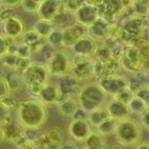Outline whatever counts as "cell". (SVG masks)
Returning a JSON list of instances; mask_svg holds the SVG:
<instances>
[{
    "label": "cell",
    "mask_w": 149,
    "mask_h": 149,
    "mask_svg": "<svg viewBox=\"0 0 149 149\" xmlns=\"http://www.w3.org/2000/svg\"><path fill=\"white\" fill-rule=\"evenodd\" d=\"M61 1H66V0H61Z\"/></svg>",
    "instance_id": "54"
},
{
    "label": "cell",
    "mask_w": 149,
    "mask_h": 149,
    "mask_svg": "<svg viewBox=\"0 0 149 149\" xmlns=\"http://www.w3.org/2000/svg\"><path fill=\"white\" fill-rule=\"evenodd\" d=\"M97 43L93 38H91L88 35H84L74 43V46L70 48L72 50L74 56H85V58H92L95 51Z\"/></svg>",
    "instance_id": "19"
},
{
    "label": "cell",
    "mask_w": 149,
    "mask_h": 149,
    "mask_svg": "<svg viewBox=\"0 0 149 149\" xmlns=\"http://www.w3.org/2000/svg\"><path fill=\"white\" fill-rule=\"evenodd\" d=\"M137 2H140L141 4H143V6H148V2H149V0H136Z\"/></svg>",
    "instance_id": "51"
},
{
    "label": "cell",
    "mask_w": 149,
    "mask_h": 149,
    "mask_svg": "<svg viewBox=\"0 0 149 149\" xmlns=\"http://www.w3.org/2000/svg\"><path fill=\"white\" fill-rule=\"evenodd\" d=\"M61 8H62L61 0H43L38 4L36 14L38 16V19L52 22V19L59 13Z\"/></svg>",
    "instance_id": "16"
},
{
    "label": "cell",
    "mask_w": 149,
    "mask_h": 149,
    "mask_svg": "<svg viewBox=\"0 0 149 149\" xmlns=\"http://www.w3.org/2000/svg\"><path fill=\"white\" fill-rule=\"evenodd\" d=\"M54 29V26L51 22H47L43 19H37L33 26V30L40 35L42 38H46L49 33Z\"/></svg>",
    "instance_id": "28"
},
{
    "label": "cell",
    "mask_w": 149,
    "mask_h": 149,
    "mask_svg": "<svg viewBox=\"0 0 149 149\" xmlns=\"http://www.w3.org/2000/svg\"><path fill=\"white\" fill-rule=\"evenodd\" d=\"M86 34V28L74 22L68 27L62 29V47L63 48H72L79 38Z\"/></svg>",
    "instance_id": "12"
},
{
    "label": "cell",
    "mask_w": 149,
    "mask_h": 149,
    "mask_svg": "<svg viewBox=\"0 0 149 149\" xmlns=\"http://www.w3.org/2000/svg\"><path fill=\"white\" fill-rule=\"evenodd\" d=\"M92 58L95 61L104 62L111 58V48H109V46L107 45H99V46L97 45Z\"/></svg>",
    "instance_id": "30"
},
{
    "label": "cell",
    "mask_w": 149,
    "mask_h": 149,
    "mask_svg": "<svg viewBox=\"0 0 149 149\" xmlns=\"http://www.w3.org/2000/svg\"><path fill=\"white\" fill-rule=\"evenodd\" d=\"M0 2L6 8H14V6H20L22 0H0Z\"/></svg>",
    "instance_id": "46"
},
{
    "label": "cell",
    "mask_w": 149,
    "mask_h": 149,
    "mask_svg": "<svg viewBox=\"0 0 149 149\" xmlns=\"http://www.w3.org/2000/svg\"><path fill=\"white\" fill-rule=\"evenodd\" d=\"M36 99L40 100V102L45 106L58 104V102L61 100V94H60L56 84L52 83L50 81L47 82L46 84H44L43 88L40 92Z\"/></svg>",
    "instance_id": "18"
},
{
    "label": "cell",
    "mask_w": 149,
    "mask_h": 149,
    "mask_svg": "<svg viewBox=\"0 0 149 149\" xmlns=\"http://www.w3.org/2000/svg\"><path fill=\"white\" fill-rule=\"evenodd\" d=\"M68 74L76 78L79 82L92 79L94 77V59L72 56Z\"/></svg>",
    "instance_id": "6"
},
{
    "label": "cell",
    "mask_w": 149,
    "mask_h": 149,
    "mask_svg": "<svg viewBox=\"0 0 149 149\" xmlns=\"http://www.w3.org/2000/svg\"><path fill=\"white\" fill-rule=\"evenodd\" d=\"M134 97H136L139 99L146 103L147 106H149V87L148 84H142L137 87L136 90L133 92Z\"/></svg>",
    "instance_id": "34"
},
{
    "label": "cell",
    "mask_w": 149,
    "mask_h": 149,
    "mask_svg": "<svg viewBox=\"0 0 149 149\" xmlns=\"http://www.w3.org/2000/svg\"><path fill=\"white\" fill-rule=\"evenodd\" d=\"M117 123L118 121L114 120V119H112V118L109 117V118H107L104 121H102L98 127L95 128L94 131H96L97 133H99L100 135H102L103 137L110 136V135H114Z\"/></svg>",
    "instance_id": "25"
},
{
    "label": "cell",
    "mask_w": 149,
    "mask_h": 149,
    "mask_svg": "<svg viewBox=\"0 0 149 149\" xmlns=\"http://www.w3.org/2000/svg\"><path fill=\"white\" fill-rule=\"evenodd\" d=\"M47 108L36 98H28L17 104V119L25 129L38 130L47 120Z\"/></svg>",
    "instance_id": "1"
},
{
    "label": "cell",
    "mask_w": 149,
    "mask_h": 149,
    "mask_svg": "<svg viewBox=\"0 0 149 149\" xmlns=\"http://www.w3.org/2000/svg\"><path fill=\"white\" fill-rule=\"evenodd\" d=\"M104 0H85V3L90 4V6H96V8H99L100 6H102Z\"/></svg>",
    "instance_id": "47"
},
{
    "label": "cell",
    "mask_w": 149,
    "mask_h": 149,
    "mask_svg": "<svg viewBox=\"0 0 149 149\" xmlns=\"http://www.w3.org/2000/svg\"><path fill=\"white\" fill-rule=\"evenodd\" d=\"M128 109H129V112L131 113H133V114H136V115H140L142 112H144L146 109H148L149 106H147L146 103L142 101L141 99L136 98V97H134L129 101V103L127 104Z\"/></svg>",
    "instance_id": "31"
},
{
    "label": "cell",
    "mask_w": 149,
    "mask_h": 149,
    "mask_svg": "<svg viewBox=\"0 0 149 149\" xmlns=\"http://www.w3.org/2000/svg\"><path fill=\"white\" fill-rule=\"evenodd\" d=\"M4 141V135H3V131H2V128L0 127V143Z\"/></svg>",
    "instance_id": "52"
},
{
    "label": "cell",
    "mask_w": 149,
    "mask_h": 149,
    "mask_svg": "<svg viewBox=\"0 0 149 149\" xmlns=\"http://www.w3.org/2000/svg\"><path fill=\"white\" fill-rule=\"evenodd\" d=\"M59 149H80L78 144L74 141H64L61 145H60Z\"/></svg>",
    "instance_id": "45"
},
{
    "label": "cell",
    "mask_w": 149,
    "mask_h": 149,
    "mask_svg": "<svg viewBox=\"0 0 149 149\" xmlns=\"http://www.w3.org/2000/svg\"><path fill=\"white\" fill-rule=\"evenodd\" d=\"M97 82L108 97H114L121 90L129 87V78L120 74L106 76L98 79Z\"/></svg>",
    "instance_id": "8"
},
{
    "label": "cell",
    "mask_w": 149,
    "mask_h": 149,
    "mask_svg": "<svg viewBox=\"0 0 149 149\" xmlns=\"http://www.w3.org/2000/svg\"><path fill=\"white\" fill-rule=\"evenodd\" d=\"M82 143H83L82 149H108L106 137H103L94 130L87 135V137Z\"/></svg>",
    "instance_id": "21"
},
{
    "label": "cell",
    "mask_w": 149,
    "mask_h": 149,
    "mask_svg": "<svg viewBox=\"0 0 149 149\" xmlns=\"http://www.w3.org/2000/svg\"><path fill=\"white\" fill-rule=\"evenodd\" d=\"M35 2H37V3H40V2H42V1H43V0H34Z\"/></svg>",
    "instance_id": "53"
},
{
    "label": "cell",
    "mask_w": 149,
    "mask_h": 149,
    "mask_svg": "<svg viewBox=\"0 0 149 149\" xmlns=\"http://www.w3.org/2000/svg\"><path fill=\"white\" fill-rule=\"evenodd\" d=\"M38 4L40 3L35 2L34 0H22L20 2V6L24 9V11L28 13H36Z\"/></svg>",
    "instance_id": "38"
},
{
    "label": "cell",
    "mask_w": 149,
    "mask_h": 149,
    "mask_svg": "<svg viewBox=\"0 0 149 149\" xmlns=\"http://www.w3.org/2000/svg\"><path fill=\"white\" fill-rule=\"evenodd\" d=\"M3 135H4V140L9 141L11 143L16 144L20 139L24 137L25 133V128L19 124L17 120H14L11 118L6 125H3L2 127Z\"/></svg>",
    "instance_id": "20"
},
{
    "label": "cell",
    "mask_w": 149,
    "mask_h": 149,
    "mask_svg": "<svg viewBox=\"0 0 149 149\" xmlns=\"http://www.w3.org/2000/svg\"><path fill=\"white\" fill-rule=\"evenodd\" d=\"M87 112L83 110L82 108L78 107L76 111L74 112V114L72 116V119H78V120H82V119H86Z\"/></svg>",
    "instance_id": "44"
},
{
    "label": "cell",
    "mask_w": 149,
    "mask_h": 149,
    "mask_svg": "<svg viewBox=\"0 0 149 149\" xmlns=\"http://www.w3.org/2000/svg\"><path fill=\"white\" fill-rule=\"evenodd\" d=\"M104 109L108 112L109 117L114 119L116 121L124 120L126 118L130 117V112L128 109L127 104L114 99V98H110L104 104Z\"/></svg>",
    "instance_id": "17"
},
{
    "label": "cell",
    "mask_w": 149,
    "mask_h": 149,
    "mask_svg": "<svg viewBox=\"0 0 149 149\" xmlns=\"http://www.w3.org/2000/svg\"><path fill=\"white\" fill-rule=\"evenodd\" d=\"M139 116H140L139 124L141 125V127L143 128V129L148 130L149 129V108L145 110L144 112H142Z\"/></svg>",
    "instance_id": "40"
},
{
    "label": "cell",
    "mask_w": 149,
    "mask_h": 149,
    "mask_svg": "<svg viewBox=\"0 0 149 149\" xmlns=\"http://www.w3.org/2000/svg\"><path fill=\"white\" fill-rule=\"evenodd\" d=\"M144 53L140 47L134 44H128L121 49L119 64L130 72H144Z\"/></svg>",
    "instance_id": "4"
},
{
    "label": "cell",
    "mask_w": 149,
    "mask_h": 149,
    "mask_svg": "<svg viewBox=\"0 0 149 149\" xmlns=\"http://www.w3.org/2000/svg\"><path fill=\"white\" fill-rule=\"evenodd\" d=\"M92 131L93 129L86 119H82V120L72 119L68 125L69 136L76 143H82Z\"/></svg>",
    "instance_id": "14"
},
{
    "label": "cell",
    "mask_w": 149,
    "mask_h": 149,
    "mask_svg": "<svg viewBox=\"0 0 149 149\" xmlns=\"http://www.w3.org/2000/svg\"><path fill=\"white\" fill-rule=\"evenodd\" d=\"M98 17H99L98 8L90 6L87 3H84L83 6H81L74 14V22L83 26L85 28L90 27Z\"/></svg>",
    "instance_id": "13"
},
{
    "label": "cell",
    "mask_w": 149,
    "mask_h": 149,
    "mask_svg": "<svg viewBox=\"0 0 149 149\" xmlns=\"http://www.w3.org/2000/svg\"><path fill=\"white\" fill-rule=\"evenodd\" d=\"M110 149H126V147L120 145L119 143H114L110 146Z\"/></svg>",
    "instance_id": "50"
},
{
    "label": "cell",
    "mask_w": 149,
    "mask_h": 149,
    "mask_svg": "<svg viewBox=\"0 0 149 149\" xmlns=\"http://www.w3.org/2000/svg\"><path fill=\"white\" fill-rule=\"evenodd\" d=\"M3 35L11 40L20 38L25 32V25L18 16L11 15L3 20Z\"/></svg>",
    "instance_id": "11"
},
{
    "label": "cell",
    "mask_w": 149,
    "mask_h": 149,
    "mask_svg": "<svg viewBox=\"0 0 149 149\" xmlns=\"http://www.w3.org/2000/svg\"><path fill=\"white\" fill-rule=\"evenodd\" d=\"M133 96H134L133 92L129 87H126V88L121 90L119 93H117L114 97H112V98H114V99L118 100V101H120V102L125 103V104H128L129 101L133 98Z\"/></svg>",
    "instance_id": "35"
},
{
    "label": "cell",
    "mask_w": 149,
    "mask_h": 149,
    "mask_svg": "<svg viewBox=\"0 0 149 149\" xmlns=\"http://www.w3.org/2000/svg\"><path fill=\"white\" fill-rule=\"evenodd\" d=\"M13 40H9L3 34H0V59L4 56L6 53L10 52V48H11V44Z\"/></svg>",
    "instance_id": "36"
},
{
    "label": "cell",
    "mask_w": 149,
    "mask_h": 149,
    "mask_svg": "<svg viewBox=\"0 0 149 149\" xmlns=\"http://www.w3.org/2000/svg\"><path fill=\"white\" fill-rule=\"evenodd\" d=\"M113 26L104 17H98L95 22L86 28V34L96 43L109 40L112 35Z\"/></svg>",
    "instance_id": "10"
},
{
    "label": "cell",
    "mask_w": 149,
    "mask_h": 149,
    "mask_svg": "<svg viewBox=\"0 0 149 149\" xmlns=\"http://www.w3.org/2000/svg\"><path fill=\"white\" fill-rule=\"evenodd\" d=\"M43 86L44 85H40V84H31V85H27L26 88L28 91L29 95L31 96V98H37Z\"/></svg>",
    "instance_id": "41"
},
{
    "label": "cell",
    "mask_w": 149,
    "mask_h": 149,
    "mask_svg": "<svg viewBox=\"0 0 149 149\" xmlns=\"http://www.w3.org/2000/svg\"><path fill=\"white\" fill-rule=\"evenodd\" d=\"M58 79L59 80L56 84L59 88L60 94H61V99L65 98V97H76L78 91L81 86L80 82L69 74L62 76Z\"/></svg>",
    "instance_id": "15"
},
{
    "label": "cell",
    "mask_w": 149,
    "mask_h": 149,
    "mask_svg": "<svg viewBox=\"0 0 149 149\" xmlns=\"http://www.w3.org/2000/svg\"><path fill=\"white\" fill-rule=\"evenodd\" d=\"M64 131L60 127H52L46 132L40 134L35 141L38 149H59L60 145L64 142Z\"/></svg>",
    "instance_id": "9"
},
{
    "label": "cell",
    "mask_w": 149,
    "mask_h": 149,
    "mask_svg": "<svg viewBox=\"0 0 149 149\" xmlns=\"http://www.w3.org/2000/svg\"><path fill=\"white\" fill-rule=\"evenodd\" d=\"M11 118H12V116H11V110L8 109L0 101V127H2L3 125H6Z\"/></svg>",
    "instance_id": "37"
},
{
    "label": "cell",
    "mask_w": 149,
    "mask_h": 149,
    "mask_svg": "<svg viewBox=\"0 0 149 149\" xmlns=\"http://www.w3.org/2000/svg\"><path fill=\"white\" fill-rule=\"evenodd\" d=\"M18 56H16L15 53L9 52L6 53V56L1 58V63L3 64V66H6V68L11 69L12 72H14L16 68V65H17V62H18Z\"/></svg>",
    "instance_id": "33"
},
{
    "label": "cell",
    "mask_w": 149,
    "mask_h": 149,
    "mask_svg": "<svg viewBox=\"0 0 149 149\" xmlns=\"http://www.w3.org/2000/svg\"><path fill=\"white\" fill-rule=\"evenodd\" d=\"M20 74H22L25 86L31 85V84L44 85L47 82H49L50 78L46 64L40 62H31Z\"/></svg>",
    "instance_id": "7"
},
{
    "label": "cell",
    "mask_w": 149,
    "mask_h": 149,
    "mask_svg": "<svg viewBox=\"0 0 149 149\" xmlns=\"http://www.w3.org/2000/svg\"><path fill=\"white\" fill-rule=\"evenodd\" d=\"M43 40L40 35L37 34L36 32L31 29V30H28V31H25L24 32V34L22 35L20 37V42L24 44H26L27 46H29L30 48H32L33 46H35L38 42Z\"/></svg>",
    "instance_id": "29"
},
{
    "label": "cell",
    "mask_w": 149,
    "mask_h": 149,
    "mask_svg": "<svg viewBox=\"0 0 149 149\" xmlns=\"http://www.w3.org/2000/svg\"><path fill=\"white\" fill-rule=\"evenodd\" d=\"M107 118H109V115H108L107 110L104 109V107L95 109L91 112H87L86 120L90 124V126L92 127L93 130L95 128L98 127L102 121L106 120Z\"/></svg>",
    "instance_id": "23"
},
{
    "label": "cell",
    "mask_w": 149,
    "mask_h": 149,
    "mask_svg": "<svg viewBox=\"0 0 149 149\" xmlns=\"http://www.w3.org/2000/svg\"><path fill=\"white\" fill-rule=\"evenodd\" d=\"M15 145L17 146V149H38L36 145H35V143L26 140L25 135H24V137L20 139Z\"/></svg>",
    "instance_id": "39"
},
{
    "label": "cell",
    "mask_w": 149,
    "mask_h": 149,
    "mask_svg": "<svg viewBox=\"0 0 149 149\" xmlns=\"http://www.w3.org/2000/svg\"><path fill=\"white\" fill-rule=\"evenodd\" d=\"M76 99L80 108L86 112L104 107L109 97L99 86L97 81H88L82 84L76 95Z\"/></svg>",
    "instance_id": "2"
},
{
    "label": "cell",
    "mask_w": 149,
    "mask_h": 149,
    "mask_svg": "<svg viewBox=\"0 0 149 149\" xmlns=\"http://www.w3.org/2000/svg\"><path fill=\"white\" fill-rule=\"evenodd\" d=\"M1 102L4 104V106L8 108V109H12V108H15V107H17V104L18 103L16 102V100L14 99V97L12 96V94H10L9 96H6V98H3L2 100H0Z\"/></svg>",
    "instance_id": "43"
},
{
    "label": "cell",
    "mask_w": 149,
    "mask_h": 149,
    "mask_svg": "<svg viewBox=\"0 0 149 149\" xmlns=\"http://www.w3.org/2000/svg\"><path fill=\"white\" fill-rule=\"evenodd\" d=\"M10 95V91L8 87V84L6 82V79L3 77H0V100L6 98Z\"/></svg>",
    "instance_id": "42"
},
{
    "label": "cell",
    "mask_w": 149,
    "mask_h": 149,
    "mask_svg": "<svg viewBox=\"0 0 149 149\" xmlns=\"http://www.w3.org/2000/svg\"><path fill=\"white\" fill-rule=\"evenodd\" d=\"M114 136L116 139V143H119L126 148L135 146L142 140L143 128L141 127L139 121L133 118H126L117 123Z\"/></svg>",
    "instance_id": "3"
},
{
    "label": "cell",
    "mask_w": 149,
    "mask_h": 149,
    "mask_svg": "<svg viewBox=\"0 0 149 149\" xmlns=\"http://www.w3.org/2000/svg\"><path fill=\"white\" fill-rule=\"evenodd\" d=\"M47 46H49L51 49H61L62 47V29L54 28L50 32L49 35L45 38Z\"/></svg>",
    "instance_id": "26"
},
{
    "label": "cell",
    "mask_w": 149,
    "mask_h": 149,
    "mask_svg": "<svg viewBox=\"0 0 149 149\" xmlns=\"http://www.w3.org/2000/svg\"><path fill=\"white\" fill-rule=\"evenodd\" d=\"M119 1H120V3L123 4V6H125V8L133 6V3L135 2V0H119Z\"/></svg>",
    "instance_id": "49"
},
{
    "label": "cell",
    "mask_w": 149,
    "mask_h": 149,
    "mask_svg": "<svg viewBox=\"0 0 149 149\" xmlns=\"http://www.w3.org/2000/svg\"><path fill=\"white\" fill-rule=\"evenodd\" d=\"M13 53H15L19 59L31 60V58H32L31 48H30L29 46H27L26 44L22 43V42H19V43L16 44V46H15V48H14Z\"/></svg>",
    "instance_id": "32"
},
{
    "label": "cell",
    "mask_w": 149,
    "mask_h": 149,
    "mask_svg": "<svg viewBox=\"0 0 149 149\" xmlns=\"http://www.w3.org/2000/svg\"><path fill=\"white\" fill-rule=\"evenodd\" d=\"M4 79H6V82L8 84V87H9L10 94L18 93V92H20L22 90V87L25 86L22 74L16 72H9L4 77Z\"/></svg>",
    "instance_id": "24"
},
{
    "label": "cell",
    "mask_w": 149,
    "mask_h": 149,
    "mask_svg": "<svg viewBox=\"0 0 149 149\" xmlns=\"http://www.w3.org/2000/svg\"><path fill=\"white\" fill-rule=\"evenodd\" d=\"M70 60L72 56L65 49L61 48L53 50L45 63L50 77L52 76L60 78L68 74L70 68Z\"/></svg>",
    "instance_id": "5"
},
{
    "label": "cell",
    "mask_w": 149,
    "mask_h": 149,
    "mask_svg": "<svg viewBox=\"0 0 149 149\" xmlns=\"http://www.w3.org/2000/svg\"><path fill=\"white\" fill-rule=\"evenodd\" d=\"M78 107L79 104H78L76 97H65L58 102V109H59L60 113L65 117L72 118L74 112L76 111Z\"/></svg>",
    "instance_id": "22"
},
{
    "label": "cell",
    "mask_w": 149,
    "mask_h": 149,
    "mask_svg": "<svg viewBox=\"0 0 149 149\" xmlns=\"http://www.w3.org/2000/svg\"><path fill=\"white\" fill-rule=\"evenodd\" d=\"M134 149H149V143L147 141H144V142H140L139 144L135 145Z\"/></svg>",
    "instance_id": "48"
},
{
    "label": "cell",
    "mask_w": 149,
    "mask_h": 149,
    "mask_svg": "<svg viewBox=\"0 0 149 149\" xmlns=\"http://www.w3.org/2000/svg\"><path fill=\"white\" fill-rule=\"evenodd\" d=\"M70 16H74L72 14H70V13H68L66 10L63 9V6L61 8V10L59 11V13L56 14V16H54V18L52 19V24L53 26H54V28H60V29H63L65 28V27H68V26H70L72 24L69 22V20H70ZM74 24V22H72Z\"/></svg>",
    "instance_id": "27"
}]
</instances>
